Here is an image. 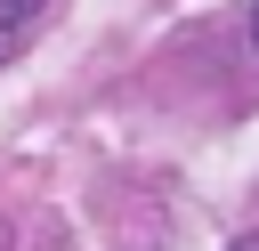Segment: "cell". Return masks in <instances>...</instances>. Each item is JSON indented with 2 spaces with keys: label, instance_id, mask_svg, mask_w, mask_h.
<instances>
[{
  "label": "cell",
  "instance_id": "2",
  "mask_svg": "<svg viewBox=\"0 0 259 251\" xmlns=\"http://www.w3.org/2000/svg\"><path fill=\"white\" fill-rule=\"evenodd\" d=\"M227 251H259V235H235V243H227Z\"/></svg>",
  "mask_w": 259,
  "mask_h": 251
},
{
  "label": "cell",
  "instance_id": "3",
  "mask_svg": "<svg viewBox=\"0 0 259 251\" xmlns=\"http://www.w3.org/2000/svg\"><path fill=\"white\" fill-rule=\"evenodd\" d=\"M251 32H259V8H251Z\"/></svg>",
  "mask_w": 259,
  "mask_h": 251
},
{
  "label": "cell",
  "instance_id": "1",
  "mask_svg": "<svg viewBox=\"0 0 259 251\" xmlns=\"http://www.w3.org/2000/svg\"><path fill=\"white\" fill-rule=\"evenodd\" d=\"M40 16H49V0H0V65L32 40V24H40Z\"/></svg>",
  "mask_w": 259,
  "mask_h": 251
}]
</instances>
